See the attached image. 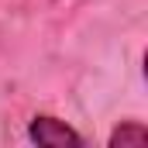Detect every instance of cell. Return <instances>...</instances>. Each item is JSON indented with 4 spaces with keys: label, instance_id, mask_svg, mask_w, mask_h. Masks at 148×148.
Returning a JSON list of instances; mask_svg holds the SVG:
<instances>
[{
    "label": "cell",
    "instance_id": "1",
    "mask_svg": "<svg viewBox=\"0 0 148 148\" xmlns=\"http://www.w3.org/2000/svg\"><path fill=\"white\" fill-rule=\"evenodd\" d=\"M28 138L41 148H66V145H86V138L73 131L66 121H59V117H48V114H38L35 121H31V127H28Z\"/></svg>",
    "mask_w": 148,
    "mask_h": 148
},
{
    "label": "cell",
    "instance_id": "2",
    "mask_svg": "<svg viewBox=\"0 0 148 148\" xmlns=\"http://www.w3.org/2000/svg\"><path fill=\"white\" fill-rule=\"evenodd\" d=\"M145 141H148V127L138 124V121H124L121 127H114L110 138H107L110 148H131V145H145Z\"/></svg>",
    "mask_w": 148,
    "mask_h": 148
}]
</instances>
